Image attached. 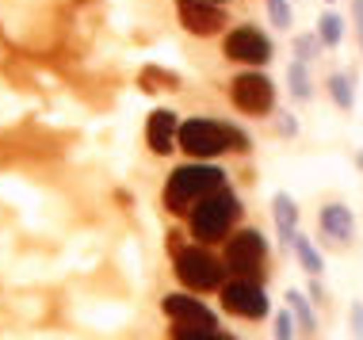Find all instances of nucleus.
Wrapping results in <instances>:
<instances>
[{
	"mask_svg": "<svg viewBox=\"0 0 363 340\" xmlns=\"http://www.w3.org/2000/svg\"><path fill=\"white\" fill-rule=\"evenodd\" d=\"M222 188V172L214 164H184L169 176V188H164V207L172 215H188L199 199H207L211 191Z\"/></svg>",
	"mask_w": 363,
	"mask_h": 340,
	"instance_id": "f257e3e1",
	"label": "nucleus"
},
{
	"mask_svg": "<svg viewBox=\"0 0 363 340\" xmlns=\"http://www.w3.org/2000/svg\"><path fill=\"white\" fill-rule=\"evenodd\" d=\"M238 218H241L238 196H230V191L218 188V191H211L207 199L195 203V210H191V233L203 241V245H211V241H222Z\"/></svg>",
	"mask_w": 363,
	"mask_h": 340,
	"instance_id": "f03ea898",
	"label": "nucleus"
},
{
	"mask_svg": "<svg viewBox=\"0 0 363 340\" xmlns=\"http://www.w3.org/2000/svg\"><path fill=\"white\" fill-rule=\"evenodd\" d=\"M180 145L191 153L195 161L203 157H218L222 149H249L241 130L233 126H222V123H211V119H191L180 126Z\"/></svg>",
	"mask_w": 363,
	"mask_h": 340,
	"instance_id": "7ed1b4c3",
	"label": "nucleus"
},
{
	"mask_svg": "<svg viewBox=\"0 0 363 340\" xmlns=\"http://www.w3.org/2000/svg\"><path fill=\"white\" fill-rule=\"evenodd\" d=\"M176 276H180V283L191 287V290H214L222 283V264L199 245L180 249L176 252Z\"/></svg>",
	"mask_w": 363,
	"mask_h": 340,
	"instance_id": "20e7f679",
	"label": "nucleus"
},
{
	"mask_svg": "<svg viewBox=\"0 0 363 340\" xmlns=\"http://www.w3.org/2000/svg\"><path fill=\"white\" fill-rule=\"evenodd\" d=\"M264 256H268V245H264V237L257 230L233 233L230 245H225V268L238 271L241 279H257L264 271Z\"/></svg>",
	"mask_w": 363,
	"mask_h": 340,
	"instance_id": "39448f33",
	"label": "nucleus"
},
{
	"mask_svg": "<svg viewBox=\"0 0 363 340\" xmlns=\"http://www.w3.org/2000/svg\"><path fill=\"white\" fill-rule=\"evenodd\" d=\"M230 96H233V103H238L241 111H249V115H264V111H272V103H276V89H272V81L264 73L233 76Z\"/></svg>",
	"mask_w": 363,
	"mask_h": 340,
	"instance_id": "423d86ee",
	"label": "nucleus"
},
{
	"mask_svg": "<svg viewBox=\"0 0 363 340\" xmlns=\"http://www.w3.org/2000/svg\"><path fill=\"white\" fill-rule=\"evenodd\" d=\"M222 306L238 317H264L268 314V295L252 279H238V283H230L222 290Z\"/></svg>",
	"mask_w": 363,
	"mask_h": 340,
	"instance_id": "0eeeda50",
	"label": "nucleus"
},
{
	"mask_svg": "<svg viewBox=\"0 0 363 340\" xmlns=\"http://www.w3.org/2000/svg\"><path fill=\"white\" fill-rule=\"evenodd\" d=\"M225 54L233 62H249V65H264L272 57V42L268 35H260L257 27H238L225 35Z\"/></svg>",
	"mask_w": 363,
	"mask_h": 340,
	"instance_id": "6e6552de",
	"label": "nucleus"
},
{
	"mask_svg": "<svg viewBox=\"0 0 363 340\" xmlns=\"http://www.w3.org/2000/svg\"><path fill=\"white\" fill-rule=\"evenodd\" d=\"M164 314L172 317L176 325H191V329H214V314L199 298H188V295H169L164 298Z\"/></svg>",
	"mask_w": 363,
	"mask_h": 340,
	"instance_id": "1a4fd4ad",
	"label": "nucleus"
},
{
	"mask_svg": "<svg viewBox=\"0 0 363 340\" xmlns=\"http://www.w3.org/2000/svg\"><path fill=\"white\" fill-rule=\"evenodd\" d=\"M180 19L191 35H214L225 23L222 12L211 4V0H180Z\"/></svg>",
	"mask_w": 363,
	"mask_h": 340,
	"instance_id": "9d476101",
	"label": "nucleus"
},
{
	"mask_svg": "<svg viewBox=\"0 0 363 340\" xmlns=\"http://www.w3.org/2000/svg\"><path fill=\"white\" fill-rule=\"evenodd\" d=\"M321 230H325V237H333L337 245H348V241L356 237V218H352V210L345 203H329V207L321 210Z\"/></svg>",
	"mask_w": 363,
	"mask_h": 340,
	"instance_id": "9b49d317",
	"label": "nucleus"
},
{
	"mask_svg": "<svg viewBox=\"0 0 363 340\" xmlns=\"http://www.w3.org/2000/svg\"><path fill=\"white\" fill-rule=\"evenodd\" d=\"M145 138H150L153 153H169L172 142L180 138V123H176V115L172 111H153L150 126H145Z\"/></svg>",
	"mask_w": 363,
	"mask_h": 340,
	"instance_id": "f8f14e48",
	"label": "nucleus"
},
{
	"mask_svg": "<svg viewBox=\"0 0 363 340\" xmlns=\"http://www.w3.org/2000/svg\"><path fill=\"white\" fill-rule=\"evenodd\" d=\"M272 210H276V230H279V237L291 245L294 233H298V207H294V199H291V196H276Z\"/></svg>",
	"mask_w": 363,
	"mask_h": 340,
	"instance_id": "ddd939ff",
	"label": "nucleus"
},
{
	"mask_svg": "<svg viewBox=\"0 0 363 340\" xmlns=\"http://www.w3.org/2000/svg\"><path fill=\"white\" fill-rule=\"evenodd\" d=\"M291 249H294V256H298V264L306 268L310 276H318V271H321V256H318V249L310 245V237H302V233H294Z\"/></svg>",
	"mask_w": 363,
	"mask_h": 340,
	"instance_id": "4468645a",
	"label": "nucleus"
},
{
	"mask_svg": "<svg viewBox=\"0 0 363 340\" xmlns=\"http://www.w3.org/2000/svg\"><path fill=\"white\" fill-rule=\"evenodd\" d=\"M287 298H291V314H294V317H298V325H302V333H306V336H310V333H313V329H318V322H313V310L306 306V298H302V295H298V290H291V295H287Z\"/></svg>",
	"mask_w": 363,
	"mask_h": 340,
	"instance_id": "2eb2a0df",
	"label": "nucleus"
},
{
	"mask_svg": "<svg viewBox=\"0 0 363 340\" xmlns=\"http://www.w3.org/2000/svg\"><path fill=\"white\" fill-rule=\"evenodd\" d=\"M329 92H333V100H337V108H352L356 103V96H352V81L345 73H337V76H329Z\"/></svg>",
	"mask_w": 363,
	"mask_h": 340,
	"instance_id": "dca6fc26",
	"label": "nucleus"
},
{
	"mask_svg": "<svg viewBox=\"0 0 363 340\" xmlns=\"http://www.w3.org/2000/svg\"><path fill=\"white\" fill-rule=\"evenodd\" d=\"M340 35H345V27H340V16H321V27H318V38L325 46H337L340 42Z\"/></svg>",
	"mask_w": 363,
	"mask_h": 340,
	"instance_id": "f3484780",
	"label": "nucleus"
},
{
	"mask_svg": "<svg viewBox=\"0 0 363 340\" xmlns=\"http://www.w3.org/2000/svg\"><path fill=\"white\" fill-rule=\"evenodd\" d=\"M291 92H294V100H310V76H306L302 57L291 65Z\"/></svg>",
	"mask_w": 363,
	"mask_h": 340,
	"instance_id": "a211bd4d",
	"label": "nucleus"
},
{
	"mask_svg": "<svg viewBox=\"0 0 363 340\" xmlns=\"http://www.w3.org/2000/svg\"><path fill=\"white\" fill-rule=\"evenodd\" d=\"M176 340H230L214 329H191V325H176Z\"/></svg>",
	"mask_w": 363,
	"mask_h": 340,
	"instance_id": "6ab92c4d",
	"label": "nucleus"
},
{
	"mask_svg": "<svg viewBox=\"0 0 363 340\" xmlns=\"http://www.w3.org/2000/svg\"><path fill=\"white\" fill-rule=\"evenodd\" d=\"M268 12H272V23H276V27H291V8H287V0H268Z\"/></svg>",
	"mask_w": 363,
	"mask_h": 340,
	"instance_id": "aec40b11",
	"label": "nucleus"
},
{
	"mask_svg": "<svg viewBox=\"0 0 363 340\" xmlns=\"http://www.w3.org/2000/svg\"><path fill=\"white\" fill-rule=\"evenodd\" d=\"M276 340H294V317H291V310H283V314L276 317Z\"/></svg>",
	"mask_w": 363,
	"mask_h": 340,
	"instance_id": "412c9836",
	"label": "nucleus"
},
{
	"mask_svg": "<svg viewBox=\"0 0 363 340\" xmlns=\"http://www.w3.org/2000/svg\"><path fill=\"white\" fill-rule=\"evenodd\" d=\"M313 46H318L313 38H298V57H302V62H310V57H313Z\"/></svg>",
	"mask_w": 363,
	"mask_h": 340,
	"instance_id": "4be33fe9",
	"label": "nucleus"
},
{
	"mask_svg": "<svg viewBox=\"0 0 363 340\" xmlns=\"http://www.w3.org/2000/svg\"><path fill=\"white\" fill-rule=\"evenodd\" d=\"M352 329H356V340H363V306L352 310Z\"/></svg>",
	"mask_w": 363,
	"mask_h": 340,
	"instance_id": "5701e85b",
	"label": "nucleus"
},
{
	"mask_svg": "<svg viewBox=\"0 0 363 340\" xmlns=\"http://www.w3.org/2000/svg\"><path fill=\"white\" fill-rule=\"evenodd\" d=\"M356 27H359V42H363V0H356Z\"/></svg>",
	"mask_w": 363,
	"mask_h": 340,
	"instance_id": "b1692460",
	"label": "nucleus"
},
{
	"mask_svg": "<svg viewBox=\"0 0 363 340\" xmlns=\"http://www.w3.org/2000/svg\"><path fill=\"white\" fill-rule=\"evenodd\" d=\"M211 4H218V0H211Z\"/></svg>",
	"mask_w": 363,
	"mask_h": 340,
	"instance_id": "393cba45",
	"label": "nucleus"
}]
</instances>
